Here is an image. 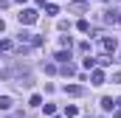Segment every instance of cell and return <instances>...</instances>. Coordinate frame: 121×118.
I'll list each match as a JSON object with an SVG mask.
<instances>
[{"label":"cell","mask_w":121,"mask_h":118,"mask_svg":"<svg viewBox=\"0 0 121 118\" xmlns=\"http://www.w3.org/2000/svg\"><path fill=\"white\" fill-rule=\"evenodd\" d=\"M17 39H20V42H26V45H34V48H37V45H42V37H34V34H28V31H20V34H17Z\"/></svg>","instance_id":"6da1fadb"},{"label":"cell","mask_w":121,"mask_h":118,"mask_svg":"<svg viewBox=\"0 0 121 118\" xmlns=\"http://www.w3.org/2000/svg\"><path fill=\"white\" fill-rule=\"evenodd\" d=\"M17 17H20V23H23V25H31V23H37V11H34V8H23Z\"/></svg>","instance_id":"7a4b0ae2"},{"label":"cell","mask_w":121,"mask_h":118,"mask_svg":"<svg viewBox=\"0 0 121 118\" xmlns=\"http://www.w3.org/2000/svg\"><path fill=\"white\" fill-rule=\"evenodd\" d=\"M101 48L110 54V51H116L118 48V42H116V37H101Z\"/></svg>","instance_id":"3957f363"},{"label":"cell","mask_w":121,"mask_h":118,"mask_svg":"<svg viewBox=\"0 0 121 118\" xmlns=\"http://www.w3.org/2000/svg\"><path fill=\"white\" fill-rule=\"evenodd\" d=\"M65 93L68 96H82V87L79 84H65Z\"/></svg>","instance_id":"277c9868"},{"label":"cell","mask_w":121,"mask_h":118,"mask_svg":"<svg viewBox=\"0 0 121 118\" xmlns=\"http://www.w3.org/2000/svg\"><path fill=\"white\" fill-rule=\"evenodd\" d=\"M101 110H116V101H113L110 96H104V98H101Z\"/></svg>","instance_id":"5b68a950"},{"label":"cell","mask_w":121,"mask_h":118,"mask_svg":"<svg viewBox=\"0 0 121 118\" xmlns=\"http://www.w3.org/2000/svg\"><path fill=\"white\" fill-rule=\"evenodd\" d=\"M54 59H56V62H62V65H65V62L70 59V54H68V51H56V54H54Z\"/></svg>","instance_id":"8992f818"},{"label":"cell","mask_w":121,"mask_h":118,"mask_svg":"<svg viewBox=\"0 0 121 118\" xmlns=\"http://www.w3.org/2000/svg\"><path fill=\"white\" fill-rule=\"evenodd\" d=\"M62 73H65V76H76V67H73L70 62H65V65H62Z\"/></svg>","instance_id":"52a82bcc"},{"label":"cell","mask_w":121,"mask_h":118,"mask_svg":"<svg viewBox=\"0 0 121 118\" xmlns=\"http://www.w3.org/2000/svg\"><path fill=\"white\" fill-rule=\"evenodd\" d=\"M11 104H14V101H11L9 96H0V110H11Z\"/></svg>","instance_id":"ba28073f"},{"label":"cell","mask_w":121,"mask_h":118,"mask_svg":"<svg viewBox=\"0 0 121 118\" xmlns=\"http://www.w3.org/2000/svg\"><path fill=\"white\" fill-rule=\"evenodd\" d=\"M93 84H104V73H101V70H93Z\"/></svg>","instance_id":"9c48e42d"},{"label":"cell","mask_w":121,"mask_h":118,"mask_svg":"<svg viewBox=\"0 0 121 118\" xmlns=\"http://www.w3.org/2000/svg\"><path fill=\"white\" fill-rule=\"evenodd\" d=\"M76 115H79V110H76L73 104H68V107H65V118H76Z\"/></svg>","instance_id":"30bf717a"},{"label":"cell","mask_w":121,"mask_h":118,"mask_svg":"<svg viewBox=\"0 0 121 118\" xmlns=\"http://www.w3.org/2000/svg\"><path fill=\"white\" fill-rule=\"evenodd\" d=\"M113 59H110V54H101V56H96V65H110Z\"/></svg>","instance_id":"8fae6325"},{"label":"cell","mask_w":121,"mask_h":118,"mask_svg":"<svg viewBox=\"0 0 121 118\" xmlns=\"http://www.w3.org/2000/svg\"><path fill=\"white\" fill-rule=\"evenodd\" d=\"M31 107H39V104H42V96H39V93H34V96H31V101H28Z\"/></svg>","instance_id":"7c38bea8"},{"label":"cell","mask_w":121,"mask_h":118,"mask_svg":"<svg viewBox=\"0 0 121 118\" xmlns=\"http://www.w3.org/2000/svg\"><path fill=\"white\" fill-rule=\"evenodd\" d=\"M76 28L85 34V31H90V23H87V20H79V23H76Z\"/></svg>","instance_id":"4fadbf2b"},{"label":"cell","mask_w":121,"mask_h":118,"mask_svg":"<svg viewBox=\"0 0 121 118\" xmlns=\"http://www.w3.org/2000/svg\"><path fill=\"white\" fill-rule=\"evenodd\" d=\"M104 20H107V23H116L118 14H116V11H104Z\"/></svg>","instance_id":"5bb4252c"},{"label":"cell","mask_w":121,"mask_h":118,"mask_svg":"<svg viewBox=\"0 0 121 118\" xmlns=\"http://www.w3.org/2000/svg\"><path fill=\"white\" fill-rule=\"evenodd\" d=\"M85 67H87V70H96V59L87 56V59H85Z\"/></svg>","instance_id":"9a60e30c"},{"label":"cell","mask_w":121,"mask_h":118,"mask_svg":"<svg viewBox=\"0 0 121 118\" xmlns=\"http://www.w3.org/2000/svg\"><path fill=\"white\" fill-rule=\"evenodd\" d=\"M45 11H48V14H59V8H56L54 3H45Z\"/></svg>","instance_id":"2e32d148"},{"label":"cell","mask_w":121,"mask_h":118,"mask_svg":"<svg viewBox=\"0 0 121 118\" xmlns=\"http://www.w3.org/2000/svg\"><path fill=\"white\" fill-rule=\"evenodd\" d=\"M113 115H116V118H121V98L116 101V110H113Z\"/></svg>","instance_id":"e0dca14e"},{"label":"cell","mask_w":121,"mask_h":118,"mask_svg":"<svg viewBox=\"0 0 121 118\" xmlns=\"http://www.w3.org/2000/svg\"><path fill=\"white\" fill-rule=\"evenodd\" d=\"M0 51H11V42H9V39H3V42H0Z\"/></svg>","instance_id":"ac0fdd59"},{"label":"cell","mask_w":121,"mask_h":118,"mask_svg":"<svg viewBox=\"0 0 121 118\" xmlns=\"http://www.w3.org/2000/svg\"><path fill=\"white\" fill-rule=\"evenodd\" d=\"M113 82H121V70H118V73H116V76H113Z\"/></svg>","instance_id":"d6986e66"},{"label":"cell","mask_w":121,"mask_h":118,"mask_svg":"<svg viewBox=\"0 0 121 118\" xmlns=\"http://www.w3.org/2000/svg\"><path fill=\"white\" fill-rule=\"evenodd\" d=\"M6 6H9V0H0V8H6Z\"/></svg>","instance_id":"ffe728a7"},{"label":"cell","mask_w":121,"mask_h":118,"mask_svg":"<svg viewBox=\"0 0 121 118\" xmlns=\"http://www.w3.org/2000/svg\"><path fill=\"white\" fill-rule=\"evenodd\" d=\"M3 31H6V23H3V20H0V34H3Z\"/></svg>","instance_id":"44dd1931"},{"label":"cell","mask_w":121,"mask_h":118,"mask_svg":"<svg viewBox=\"0 0 121 118\" xmlns=\"http://www.w3.org/2000/svg\"><path fill=\"white\" fill-rule=\"evenodd\" d=\"M37 3H39V6H45V3H48V0H37Z\"/></svg>","instance_id":"7402d4cb"},{"label":"cell","mask_w":121,"mask_h":118,"mask_svg":"<svg viewBox=\"0 0 121 118\" xmlns=\"http://www.w3.org/2000/svg\"><path fill=\"white\" fill-rule=\"evenodd\" d=\"M76 3H85V0H76Z\"/></svg>","instance_id":"603a6c76"},{"label":"cell","mask_w":121,"mask_h":118,"mask_svg":"<svg viewBox=\"0 0 121 118\" xmlns=\"http://www.w3.org/2000/svg\"><path fill=\"white\" fill-rule=\"evenodd\" d=\"M101 3H110V0H101Z\"/></svg>","instance_id":"cb8c5ba5"},{"label":"cell","mask_w":121,"mask_h":118,"mask_svg":"<svg viewBox=\"0 0 121 118\" xmlns=\"http://www.w3.org/2000/svg\"><path fill=\"white\" fill-rule=\"evenodd\" d=\"M17 3H26V0H17Z\"/></svg>","instance_id":"d4e9b609"},{"label":"cell","mask_w":121,"mask_h":118,"mask_svg":"<svg viewBox=\"0 0 121 118\" xmlns=\"http://www.w3.org/2000/svg\"><path fill=\"white\" fill-rule=\"evenodd\" d=\"M118 23H121V17H118Z\"/></svg>","instance_id":"484cf974"}]
</instances>
